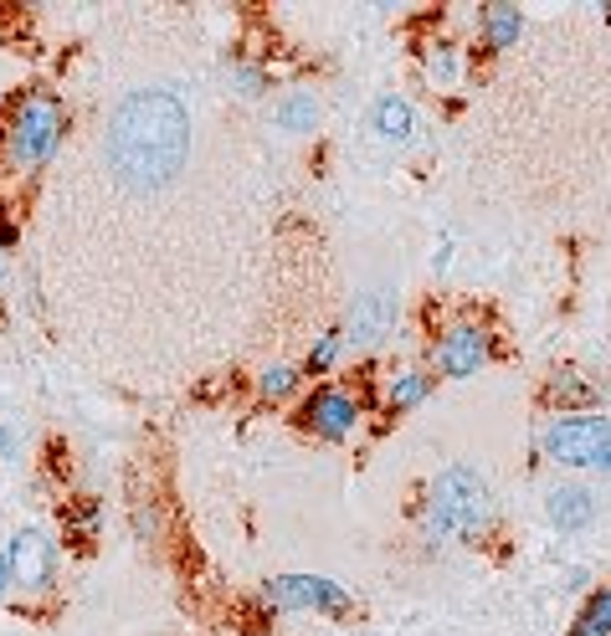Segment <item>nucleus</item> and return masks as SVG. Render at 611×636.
Segmentation results:
<instances>
[{
	"instance_id": "nucleus-1",
	"label": "nucleus",
	"mask_w": 611,
	"mask_h": 636,
	"mask_svg": "<svg viewBox=\"0 0 611 636\" xmlns=\"http://www.w3.org/2000/svg\"><path fill=\"white\" fill-rule=\"evenodd\" d=\"M185 154H191V119L175 93H129L108 123V164L124 191H164L185 170Z\"/></svg>"
},
{
	"instance_id": "nucleus-2",
	"label": "nucleus",
	"mask_w": 611,
	"mask_h": 636,
	"mask_svg": "<svg viewBox=\"0 0 611 636\" xmlns=\"http://www.w3.org/2000/svg\"><path fill=\"white\" fill-rule=\"evenodd\" d=\"M489 514H493L489 483H483L478 467L458 462L448 473H437L432 493H427V529H432L437 539H473V533H483Z\"/></svg>"
},
{
	"instance_id": "nucleus-3",
	"label": "nucleus",
	"mask_w": 611,
	"mask_h": 636,
	"mask_svg": "<svg viewBox=\"0 0 611 636\" xmlns=\"http://www.w3.org/2000/svg\"><path fill=\"white\" fill-rule=\"evenodd\" d=\"M67 119H62V104L52 93H21L11 108V123H6V160L21 175H36L52 154H57Z\"/></svg>"
},
{
	"instance_id": "nucleus-4",
	"label": "nucleus",
	"mask_w": 611,
	"mask_h": 636,
	"mask_svg": "<svg viewBox=\"0 0 611 636\" xmlns=\"http://www.w3.org/2000/svg\"><path fill=\"white\" fill-rule=\"evenodd\" d=\"M611 442V421H601V416H560V421H550V431H545V457L560 462V467H597L601 446Z\"/></svg>"
},
{
	"instance_id": "nucleus-5",
	"label": "nucleus",
	"mask_w": 611,
	"mask_h": 636,
	"mask_svg": "<svg viewBox=\"0 0 611 636\" xmlns=\"http://www.w3.org/2000/svg\"><path fill=\"white\" fill-rule=\"evenodd\" d=\"M6 564H11V585L15 591H52V575H57V549H52V539H42V533L21 529L6 545Z\"/></svg>"
},
{
	"instance_id": "nucleus-6",
	"label": "nucleus",
	"mask_w": 611,
	"mask_h": 636,
	"mask_svg": "<svg viewBox=\"0 0 611 636\" xmlns=\"http://www.w3.org/2000/svg\"><path fill=\"white\" fill-rule=\"evenodd\" d=\"M262 601L278 611H344L350 606L344 585H334V580H324V575H278V580H268Z\"/></svg>"
},
{
	"instance_id": "nucleus-7",
	"label": "nucleus",
	"mask_w": 611,
	"mask_h": 636,
	"mask_svg": "<svg viewBox=\"0 0 611 636\" xmlns=\"http://www.w3.org/2000/svg\"><path fill=\"white\" fill-rule=\"evenodd\" d=\"M396 313H401V298L396 288H371L350 303V319H344V339L355 344H380L396 328Z\"/></svg>"
},
{
	"instance_id": "nucleus-8",
	"label": "nucleus",
	"mask_w": 611,
	"mask_h": 636,
	"mask_svg": "<svg viewBox=\"0 0 611 636\" xmlns=\"http://www.w3.org/2000/svg\"><path fill=\"white\" fill-rule=\"evenodd\" d=\"M303 427L329 436V442H344L360 427V400L344 390H313V400L303 406Z\"/></svg>"
},
{
	"instance_id": "nucleus-9",
	"label": "nucleus",
	"mask_w": 611,
	"mask_h": 636,
	"mask_svg": "<svg viewBox=\"0 0 611 636\" xmlns=\"http://www.w3.org/2000/svg\"><path fill=\"white\" fill-rule=\"evenodd\" d=\"M483 359H489V334H483V328H473V324H462V328H452V334H442V339H437V370L452 375V380L473 375Z\"/></svg>"
},
{
	"instance_id": "nucleus-10",
	"label": "nucleus",
	"mask_w": 611,
	"mask_h": 636,
	"mask_svg": "<svg viewBox=\"0 0 611 636\" xmlns=\"http://www.w3.org/2000/svg\"><path fill=\"white\" fill-rule=\"evenodd\" d=\"M550 518L560 529H586L597 518V498L586 488H555L550 493Z\"/></svg>"
},
{
	"instance_id": "nucleus-11",
	"label": "nucleus",
	"mask_w": 611,
	"mask_h": 636,
	"mask_svg": "<svg viewBox=\"0 0 611 636\" xmlns=\"http://www.w3.org/2000/svg\"><path fill=\"white\" fill-rule=\"evenodd\" d=\"M519 26H524L519 6H489V11H483V42H489L493 52L519 42Z\"/></svg>"
},
{
	"instance_id": "nucleus-12",
	"label": "nucleus",
	"mask_w": 611,
	"mask_h": 636,
	"mask_svg": "<svg viewBox=\"0 0 611 636\" xmlns=\"http://www.w3.org/2000/svg\"><path fill=\"white\" fill-rule=\"evenodd\" d=\"M375 133L390 139V144H406V139H411V104L380 98V104H375Z\"/></svg>"
},
{
	"instance_id": "nucleus-13",
	"label": "nucleus",
	"mask_w": 611,
	"mask_h": 636,
	"mask_svg": "<svg viewBox=\"0 0 611 636\" xmlns=\"http://www.w3.org/2000/svg\"><path fill=\"white\" fill-rule=\"evenodd\" d=\"M427 390H432V375H421V370L396 375L386 390V411H411L417 400H427Z\"/></svg>"
},
{
	"instance_id": "nucleus-14",
	"label": "nucleus",
	"mask_w": 611,
	"mask_h": 636,
	"mask_svg": "<svg viewBox=\"0 0 611 636\" xmlns=\"http://www.w3.org/2000/svg\"><path fill=\"white\" fill-rule=\"evenodd\" d=\"M597 396H601V385H591L586 375H576V370L555 375V385H550V400H560V406H591Z\"/></svg>"
},
{
	"instance_id": "nucleus-15",
	"label": "nucleus",
	"mask_w": 611,
	"mask_h": 636,
	"mask_svg": "<svg viewBox=\"0 0 611 636\" xmlns=\"http://www.w3.org/2000/svg\"><path fill=\"white\" fill-rule=\"evenodd\" d=\"M570 636H611V585L601 595H591V606L581 611V622Z\"/></svg>"
},
{
	"instance_id": "nucleus-16",
	"label": "nucleus",
	"mask_w": 611,
	"mask_h": 636,
	"mask_svg": "<svg viewBox=\"0 0 611 636\" xmlns=\"http://www.w3.org/2000/svg\"><path fill=\"white\" fill-rule=\"evenodd\" d=\"M278 123H283V129H293V133L313 129V123H319V104H313V93H299V98H288V104L278 108Z\"/></svg>"
},
{
	"instance_id": "nucleus-17",
	"label": "nucleus",
	"mask_w": 611,
	"mask_h": 636,
	"mask_svg": "<svg viewBox=\"0 0 611 636\" xmlns=\"http://www.w3.org/2000/svg\"><path fill=\"white\" fill-rule=\"evenodd\" d=\"M340 349H344V334H324V339H319V344L309 349V370H313V375L329 370V365L340 359Z\"/></svg>"
},
{
	"instance_id": "nucleus-18",
	"label": "nucleus",
	"mask_w": 611,
	"mask_h": 636,
	"mask_svg": "<svg viewBox=\"0 0 611 636\" xmlns=\"http://www.w3.org/2000/svg\"><path fill=\"white\" fill-rule=\"evenodd\" d=\"M293 385H299V370H288V365H278V370H268L262 375V396H288V390H293Z\"/></svg>"
},
{
	"instance_id": "nucleus-19",
	"label": "nucleus",
	"mask_w": 611,
	"mask_h": 636,
	"mask_svg": "<svg viewBox=\"0 0 611 636\" xmlns=\"http://www.w3.org/2000/svg\"><path fill=\"white\" fill-rule=\"evenodd\" d=\"M452 46H437V57H432V77H452V57H448Z\"/></svg>"
},
{
	"instance_id": "nucleus-20",
	"label": "nucleus",
	"mask_w": 611,
	"mask_h": 636,
	"mask_svg": "<svg viewBox=\"0 0 611 636\" xmlns=\"http://www.w3.org/2000/svg\"><path fill=\"white\" fill-rule=\"evenodd\" d=\"M15 237H21L15 222H6V211H0V247H15Z\"/></svg>"
},
{
	"instance_id": "nucleus-21",
	"label": "nucleus",
	"mask_w": 611,
	"mask_h": 636,
	"mask_svg": "<svg viewBox=\"0 0 611 636\" xmlns=\"http://www.w3.org/2000/svg\"><path fill=\"white\" fill-rule=\"evenodd\" d=\"M11 595V564H6V554H0V601Z\"/></svg>"
},
{
	"instance_id": "nucleus-22",
	"label": "nucleus",
	"mask_w": 611,
	"mask_h": 636,
	"mask_svg": "<svg viewBox=\"0 0 611 636\" xmlns=\"http://www.w3.org/2000/svg\"><path fill=\"white\" fill-rule=\"evenodd\" d=\"M597 473H601V477H611V442L601 446V457H597Z\"/></svg>"
},
{
	"instance_id": "nucleus-23",
	"label": "nucleus",
	"mask_w": 611,
	"mask_h": 636,
	"mask_svg": "<svg viewBox=\"0 0 611 636\" xmlns=\"http://www.w3.org/2000/svg\"><path fill=\"white\" fill-rule=\"evenodd\" d=\"M0 452H11V431L0 427Z\"/></svg>"
}]
</instances>
